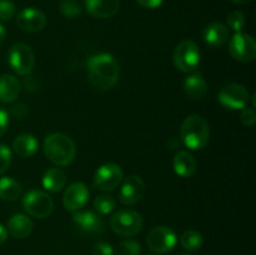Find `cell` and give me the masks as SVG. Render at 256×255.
Segmentation results:
<instances>
[{"mask_svg": "<svg viewBox=\"0 0 256 255\" xmlns=\"http://www.w3.org/2000/svg\"><path fill=\"white\" fill-rule=\"evenodd\" d=\"M120 69L116 59L108 52H100L88 60V76L96 90H109L119 80Z\"/></svg>", "mask_w": 256, "mask_h": 255, "instance_id": "obj_1", "label": "cell"}, {"mask_svg": "<svg viewBox=\"0 0 256 255\" xmlns=\"http://www.w3.org/2000/svg\"><path fill=\"white\" fill-rule=\"evenodd\" d=\"M42 148L48 159L58 166H66L72 164L76 155V145L74 140L62 132L48 135Z\"/></svg>", "mask_w": 256, "mask_h": 255, "instance_id": "obj_2", "label": "cell"}, {"mask_svg": "<svg viewBox=\"0 0 256 255\" xmlns=\"http://www.w3.org/2000/svg\"><path fill=\"white\" fill-rule=\"evenodd\" d=\"M180 138L190 150H202L209 142L210 128L206 120L196 114L185 118L180 126Z\"/></svg>", "mask_w": 256, "mask_h": 255, "instance_id": "obj_3", "label": "cell"}, {"mask_svg": "<svg viewBox=\"0 0 256 255\" xmlns=\"http://www.w3.org/2000/svg\"><path fill=\"white\" fill-rule=\"evenodd\" d=\"M110 226L112 232L120 236H134L142 230V216L135 210H118L112 216Z\"/></svg>", "mask_w": 256, "mask_h": 255, "instance_id": "obj_4", "label": "cell"}, {"mask_svg": "<svg viewBox=\"0 0 256 255\" xmlns=\"http://www.w3.org/2000/svg\"><path fill=\"white\" fill-rule=\"evenodd\" d=\"M172 62L175 68L182 72H194L200 64V50L192 40H182L174 50Z\"/></svg>", "mask_w": 256, "mask_h": 255, "instance_id": "obj_5", "label": "cell"}, {"mask_svg": "<svg viewBox=\"0 0 256 255\" xmlns=\"http://www.w3.org/2000/svg\"><path fill=\"white\" fill-rule=\"evenodd\" d=\"M22 208L32 218L44 219L54 210V202L52 198L40 190H30L22 198Z\"/></svg>", "mask_w": 256, "mask_h": 255, "instance_id": "obj_6", "label": "cell"}, {"mask_svg": "<svg viewBox=\"0 0 256 255\" xmlns=\"http://www.w3.org/2000/svg\"><path fill=\"white\" fill-rule=\"evenodd\" d=\"M9 65L22 76H28L35 66V55L32 48L24 42H16L9 52Z\"/></svg>", "mask_w": 256, "mask_h": 255, "instance_id": "obj_7", "label": "cell"}, {"mask_svg": "<svg viewBox=\"0 0 256 255\" xmlns=\"http://www.w3.org/2000/svg\"><path fill=\"white\" fill-rule=\"evenodd\" d=\"M176 242L178 236L174 230L164 225L152 228L146 236L148 246L156 254H168L174 249Z\"/></svg>", "mask_w": 256, "mask_h": 255, "instance_id": "obj_8", "label": "cell"}, {"mask_svg": "<svg viewBox=\"0 0 256 255\" xmlns=\"http://www.w3.org/2000/svg\"><path fill=\"white\" fill-rule=\"evenodd\" d=\"M218 100L224 108L230 110H242L250 100L246 88L238 82H229L220 89Z\"/></svg>", "mask_w": 256, "mask_h": 255, "instance_id": "obj_9", "label": "cell"}, {"mask_svg": "<svg viewBox=\"0 0 256 255\" xmlns=\"http://www.w3.org/2000/svg\"><path fill=\"white\" fill-rule=\"evenodd\" d=\"M230 55L242 62H252L256 56V42L252 35L246 32H235L229 42Z\"/></svg>", "mask_w": 256, "mask_h": 255, "instance_id": "obj_10", "label": "cell"}, {"mask_svg": "<svg viewBox=\"0 0 256 255\" xmlns=\"http://www.w3.org/2000/svg\"><path fill=\"white\" fill-rule=\"evenodd\" d=\"M122 182V170L120 165L115 164V162H106L95 172L92 185L102 192H112V190L116 189Z\"/></svg>", "mask_w": 256, "mask_h": 255, "instance_id": "obj_11", "label": "cell"}, {"mask_svg": "<svg viewBox=\"0 0 256 255\" xmlns=\"http://www.w3.org/2000/svg\"><path fill=\"white\" fill-rule=\"evenodd\" d=\"M146 192V185L139 175H130L122 182L119 190V200L124 205H135Z\"/></svg>", "mask_w": 256, "mask_h": 255, "instance_id": "obj_12", "label": "cell"}, {"mask_svg": "<svg viewBox=\"0 0 256 255\" xmlns=\"http://www.w3.org/2000/svg\"><path fill=\"white\" fill-rule=\"evenodd\" d=\"M16 24L22 32H42L46 25V16L36 8H26L18 14Z\"/></svg>", "mask_w": 256, "mask_h": 255, "instance_id": "obj_13", "label": "cell"}, {"mask_svg": "<svg viewBox=\"0 0 256 255\" xmlns=\"http://www.w3.org/2000/svg\"><path fill=\"white\" fill-rule=\"evenodd\" d=\"M89 200V190L82 182H72L64 192L62 205L68 212H78L86 205Z\"/></svg>", "mask_w": 256, "mask_h": 255, "instance_id": "obj_14", "label": "cell"}, {"mask_svg": "<svg viewBox=\"0 0 256 255\" xmlns=\"http://www.w3.org/2000/svg\"><path fill=\"white\" fill-rule=\"evenodd\" d=\"M85 8L96 19H110L119 12L120 0H85Z\"/></svg>", "mask_w": 256, "mask_h": 255, "instance_id": "obj_15", "label": "cell"}, {"mask_svg": "<svg viewBox=\"0 0 256 255\" xmlns=\"http://www.w3.org/2000/svg\"><path fill=\"white\" fill-rule=\"evenodd\" d=\"M72 222L82 232H90V234H95V232L99 234L104 229V222L102 218L89 210L75 212L72 214Z\"/></svg>", "mask_w": 256, "mask_h": 255, "instance_id": "obj_16", "label": "cell"}, {"mask_svg": "<svg viewBox=\"0 0 256 255\" xmlns=\"http://www.w3.org/2000/svg\"><path fill=\"white\" fill-rule=\"evenodd\" d=\"M22 85L12 74H2L0 76V102L4 104H12L18 99Z\"/></svg>", "mask_w": 256, "mask_h": 255, "instance_id": "obj_17", "label": "cell"}, {"mask_svg": "<svg viewBox=\"0 0 256 255\" xmlns=\"http://www.w3.org/2000/svg\"><path fill=\"white\" fill-rule=\"evenodd\" d=\"M230 32L225 24L219 22H212L204 30V40L212 48H219L229 40Z\"/></svg>", "mask_w": 256, "mask_h": 255, "instance_id": "obj_18", "label": "cell"}, {"mask_svg": "<svg viewBox=\"0 0 256 255\" xmlns=\"http://www.w3.org/2000/svg\"><path fill=\"white\" fill-rule=\"evenodd\" d=\"M174 172L182 178H190L196 172V160L189 152L180 150L175 154L172 160Z\"/></svg>", "mask_w": 256, "mask_h": 255, "instance_id": "obj_19", "label": "cell"}, {"mask_svg": "<svg viewBox=\"0 0 256 255\" xmlns=\"http://www.w3.org/2000/svg\"><path fill=\"white\" fill-rule=\"evenodd\" d=\"M32 222L28 215L15 214L8 222V232L15 239H25L32 232Z\"/></svg>", "mask_w": 256, "mask_h": 255, "instance_id": "obj_20", "label": "cell"}, {"mask_svg": "<svg viewBox=\"0 0 256 255\" xmlns=\"http://www.w3.org/2000/svg\"><path fill=\"white\" fill-rule=\"evenodd\" d=\"M39 142L38 139L32 134H20L12 142V149L19 156L30 158L38 152Z\"/></svg>", "mask_w": 256, "mask_h": 255, "instance_id": "obj_21", "label": "cell"}, {"mask_svg": "<svg viewBox=\"0 0 256 255\" xmlns=\"http://www.w3.org/2000/svg\"><path fill=\"white\" fill-rule=\"evenodd\" d=\"M184 90L192 99H202L208 92V84L202 74L194 72L184 80Z\"/></svg>", "mask_w": 256, "mask_h": 255, "instance_id": "obj_22", "label": "cell"}, {"mask_svg": "<svg viewBox=\"0 0 256 255\" xmlns=\"http://www.w3.org/2000/svg\"><path fill=\"white\" fill-rule=\"evenodd\" d=\"M66 185V175L62 170L58 168H52L44 172L42 176V186L50 192H59Z\"/></svg>", "mask_w": 256, "mask_h": 255, "instance_id": "obj_23", "label": "cell"}, {"mask_svg": "<svg viewBox=\"0 0 256 255\" xmlns=\"http://www.w3.org/2000/svg\"><path fill=\"white\" fill-rule=\"evenodd\" d=\"M22 194V185L9 176L0 178V199L14 202Z\"/></svg>", "mask_w": 256, "mask_h": 255, "instance_id": "obj_24", "label": "cell"}, {"mask_svg": "<svg viewBox=\"0 0 256 255\" xmlns=\"http://www.w3.org/2000/svg\"><path fill=\"white\" fill-rule=\"evenodd\" d=\"M180 244H182V246L185 250L196 252V250H199L202 246L204 239H202V235L199 232L190 229L182 232V238H180Z\"/></svg>", "mask_w": 256, "mask_h": 255, "instance_id": "obj_25", "label": "cell"}, {"mask_svg": "<svg viewBox=\"0 0 256 255\" xmlns=\"http://www.w3.org/2000/svg\"><path fill=\"white\" fill-rule=\"evenodd\" d=\"M94 208L99 214H110L116 208V200L109 194H100L95 198Z\"/></svg>", "mask_w": 256, "mask_h": 255, "instance_id": "obj_26", "label": "cell"}, {"mask_svg": "<svg viewBox=\"0 0 256 255\" xmlns=\"http://www.w3.org/2000/svg\"><path fill=\"white\" fill-rule=\"evenodd\" d=\"M142 246L135 240H124L116 246L114 252L115 255H140Z\"/></svg>", "mask_w": 256, "mask_h": 255, "instance_id": "obj_27", "label": "cell"}, {"mask_svg": "<svg viewBox=\"0 0 256 255\" xmlns=\"http://www.w3.org/2000/svg\"><path fill=\"white\" fill-rule=\"evenodd\" d=\"M59 10L64 16L75 18L82 12V6L78 0H62L59 4Z\"/></svg>", "mask_w": 256, "mask_h": 255, "instance_id": "obj_28", "label": "cell"}, {"mask_svg": "<svg viewBox=\"0 0 256 255\" xmlns=\"http://www.w3.org/2000/svg\"><path fill=\"white\" fill-rule=\"evenodd\" d=\"M245 22H246V19H245V15L242 12L235 10V12H232L228 15V26L234 30V32H242V28L245 26Z\"/></svg>", "mask_w": 256, "mask_h": 255, "instance_id": "obj_29", "label": "cell"}, {"mask_svg": "<svg viewBox=\"0 0 256 255\" xmlns=\"http://www.w3.org/2000/svg\"><path fill=\"white\" fill-rule=\"evenodd\" d=\"M12 150L8 145L0 144V175L4 174L12 162Z\"/></svg>", "mask_w": 256, "mask_h": 255, "instance_id": "obj_30", "label": "cell"}, {"mask_svg": "<svg viewBox=\"0 0 256 255\" xmlns=\"http://www.w3.org/2000/svg\"><path fill=\"white\" fill-rule=\"evenodd\" d=\"M15 14V4L12 0H0V22L10 20Z\"/></svg>", "mask_w": 256, "mask_h": 255, "instance_id": "obj_31", "label": "cell"}, {"mask_svg": "<svg viewBox=\"0 0 256 255\" xmlns=\"http://www.w3.org/2000/svg\"><path fill=\"white\" fill-rule=\"evenodd\" d=\"M240 122L245 126H254L256 122V112L254 108H244L240 112Z\"/></svg>", "mask_w": 256, "mask_h": 255, "instance_id": "obj_32", "label": "cell"}, {"mask_svg": "<svg viewBox=\"0 0 256 255\" xmlns=\"http://www.w3.org/2000/svg\"><path fill=\"white\" fill-rule=\"evenodd\" d=\"M92 255H114V248L106 242H99L92 246Z\"/></svg>", "mask_w": 256, "mask_h": 255, "instance_id": "obj_33", "label": "cell"}, {"mask_svg": "<svg viewBox=\"0 0 256 255\" xmlns=\"http://www.w3.org/2000/svg\"><path fill=\"white\" fill-rule=\"evenodd\" d=\"M8 125H9V114L0 108V138L8 132Z\"/></svg>", "mask_w": 256, "mask_h": 255, "instance_id": "obj_34", "label": "cell"}, {"mask_svg": "<svg viewBox=\"0 0 256 255\" xmlns=\"http://www.w3.org/2000/svg\"><path fill=\"white\" fill-rule=\"evenodd\" d=\"M135 2L145 9H156L162 4L164 0H135Z\"/></svg>", "mask_w": 256, "mask_h": 255, "instance_id": "obj_35", "label": "cell"}, {"mask_svg": "<svg viewBox=\"0 0 256 255\" xmlns=\"http://www.w3.org/2000/svg\"><path fill=\"white\" fill-rule=\"evenodd\" d=\"M12 114L15 119H22L26 114V106L24 104H16L15 106H12Z\"/></svg>", "mask_w": 256, "mask_h": 255, "instance_id": "obj_36", "label": "cell"}, {"mask_svg": "<svg viewBox=\"0 0 256 255\" xmlns=\"http://www.w3.org/2000/svg\"><path fill=\"white\" fill-rule=\"evenodd\" d=\"M8 229L2 224H0V244H4L8 239Z\"/></svg>", "mask_w": 256, "mask_h": 255, "instance_id": "obj_37", "label": "cell"}, {"mask_svg": "<svg viewBox=\"0 0 256 255\" xmlns=\"http://www.w3.org/2000/svg\"><path fill=\"white\" fill-rule=\"evenodd\" d=\"M5 36H6V30H5V28L0 24V45L4 42Z\"/></svg>", "mask_w": 256, "mask_h": 255, "instance_id": "obj_38", "label": "cell"}, {"mask_svg": "<svg viewBox=\"0 0 256 255\" xmlns=\"http://www.w3.org/2000/svg\"><path fill=\"white\" fill-rule=\"evenodd\" d=\"M232 2H235V4L242 5V4H246V2H249L250 0H232Z\"/></svg>", "mask_w": 256, "mask_h": 255, "instance_id": "obj_39", "label": "cell"}, {"mask_svg": "<svg viewBox=\"0 0 256 255\" xmlns=\"http://www.w3.org/2000/svg\"><path fill=\"white\" fill-rule=\"evenodd\" d=\"M182 255H192V254H188V252H185V254H182Z\"/></svg>", "mask_w": 256, "mask_h": 255, "instance_id": "obj_40", "label": "cell"}, {"mask_svg": "<svg viewBox=\"0 0 256 255\" xmlns=\"http://www.w3.org/2000/svg\"><path fill=\"white\" fill-rule=\"evenodd\" d=\"M149 255H156V254H149Z\"/></svg>", "mask_w": 256, "mask_h": 255, "instance_id": "obj_41", "label": "cell"}]
</instances>
